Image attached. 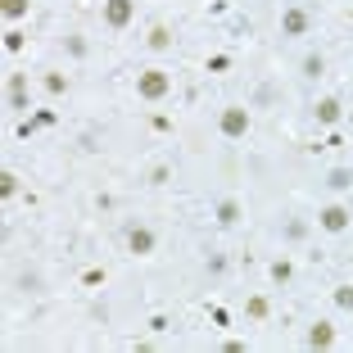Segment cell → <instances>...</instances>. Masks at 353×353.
<instances>
[{"label": "cell", "instance_id": "2e32d148", "mask_svg": "<svg viewBox=\"0 0 353 353\" xmlns=\"http://www.w3.org/2000/svg\"><path fill=\"white\" fill-rule=\"evenodd\" d=\"M326 73V59H321V54H308V59H303V77H321Z\"/></svg>", "mask_w": 353, "mask_h": 353}, {"label": "cell", "instance_id": "52a82bcc", "mask_svg": "<svg viewBox=\"0 0 353 353\" xmlns=\"http://www.w3.org/2000/svg\"><path fill=\"white\" fill-rule=\"evenodd\" d=\"M312 114H317L321 127H335V122H340V114H344V105L335 96H326V100H317V109H312Z\"/></svg>", "mask_w": 353, "mask_h": 353}, {"label": "cell", "instance_id": "277c9868", "mask_svg": "<svg viewBox=\"0 0 353 353\" xmlns=\"http://www.w3.org/2000/svg\"><path fill=\"white\" fill-rule=\"evenodd\" d=\"M308 28H312V19H308L303 5H290V10L281 14V36H308Z\"/></svg>", "mask_w": 353, "mask_h": 353}, {"label": "cell", "instance_id": "3957f363", "mask_svg": "<svg viewBox=\"0 0 353 353\" xmlns=\"http://www.w3.org/2000/svg\"><path fill=\"white\" fill-rule=\"evenodd\" d=\"M349 222H353V208H349V204H321V213H317V226H321V231L340 235V231H349Z\"/></svg>", "mask_w": 353, "mask_h": 353}, {"label": "cell", "instance_id": "7402d4cb", "mask_svg": "<svg viewBox=\"0 0 353 353\" xmlns=\"http://www.w3.org/2000/svg\"><path fill=\"white\" fill-rule=\"evenodd\" d=\"M36 127H54V109H36Z\"/></svg>", "mask_w": 353, "mask_h": 353}, {"label": "cell", "instance_id": "8fae6325", "mask_svg": "<svg viewBox=\"0 0 353 353\" xmlns=\"http://www.w3.org/2000/svg\"><path fill=\"white\" fill-rule=\"evenodd\" d=\"M326 186L331 191H353V168H331L326 172Z\"/></svg>", "mask_w": 353, "mask_h": 353}, {"label": "cell", "instance_id": "ba28073f", "mask_svg": "<svg viewBox=\"0 0 353 353\" xmlns=\"http://www.w3.org/2000/svg\"><path fill=\"white\" fill-rule=\"evenodd\" d=\"M335 344V326L331 321H312L308 326V349H331Z\"/></svg>", "mask_w": 353, "mask_h": 353}, {"label": "cell", "instance_id": "ac0fdd59", "mask_svg": "<svg viewBox=\"0 0 353 353\" xmlns=\"http://www.w3.org/2000/svg\"><path fill=\"white\" fill-rule=\"evenodd\" d=\"M64 45H68V54H73V59H82V54H86V36H64Z\"/></svg>", "mask_w": 353, "mask_h": 353}, {"label": "cell", "instance_id": "8992f818", "mask_svg": "<svg viewBox=\"0 0 353 353\" xmlns=\"http://www.w3.org/2000/svg\"><path fill=\"white\" fill-rule=\"evenodd\" d=\"M154 245H159V235H154L150 226H131V231H127V249H131L136 258H150Z\"/></svg>", "mask_w": 353, "mask_h": 353}, {"label": "cell", "instance_id": "6da1fadb", "mask_svg": "<svg viewBox=\"0 0 353 353\" xmlns=\"http://www.w3.org/2000/svg\"><path fill=\"white\" fill-rule=\"evenodd\" d=\"M249 127H254V118H249L245 105H226L222 114H217V131H222L226 140H245Z\"/></svg>", "mask_w": 353, "mask_h": 353}, {"label": "cell", "instance_id": "30bf717a", "mask_svg": "<svg viewBox=\"0 0 353 353\" xmlns=\"http://www.w3.org/2000/svg\"><path fill=\"white\" fill-rule=\"evenodd\" d=\"M28 10H32V0H0V14H5L10 23L28 19Z\"/></svg>", "mask_w": 353, "mask_h": 353}, {"label": "cell", "instance_id": "7c38bea8", "mask_svg": "<svg viewBox=\"0 0 353 353\" xmlns=\"http://www.w3.org/2000/svg\"><path fill=\"white\" fill-rule=\"evenodd\" d=\"M145 45H150V50H172V32H168V28H150Z\"/></svg>", "mask_w": 353, "mask_h": 353}, {"label": "cell", "instance_id": "d6986e66", "mask_svg": "<svg viewBox=\"0 0 353 353\" xmlns=\"http://www.w3.org/2000/svg\"><path fill=\"white\" fill-rule=\"evenodd\" d=\"M245 312H249V317H268V299H263V295H254V299L245 303Z\"/></svg>", "mask_w": 353, "mask_h": 353}, {"label": "cell", "instance_id": "7a4b0ae2", "mask_svg": "<svg viewBox=\"0 0 353 353\" xmlns=\"http://www.w3.org/2000/svg\"><path fill=\"white\" fill-rule=\"evenodd\" d=\"M172 91V73H163V68H145V73H136V96L140 100H163Z\"/></svg>", "mask_w": 353, "mask_h": 353}, {"label": "cell", "instance_id": "4fadbf2b", "mask_svg": "<svg viewBox=\"0 0 353 353\" xmlns=\"http://www.w3.org/2000/svg\"><path fill=\"white\" fill-rule=\"evenodd\" d=\"M331 299H335V308H340V312H353V286H335Z\"/></svg>", "mask_w": 353, "mask_h": 353}, {"label": "cell", "instance_id": "e0dca14e", "mask_svg": "<svg viewBox=\"0 0 353 353\" xmlns=\"http://www.w3.org/2000/svg\"><path fill=\"white\" fill-rule=\"evenodd\" d=\"M290 277H295V268H290L286 258H281V263H272V281H277V286H286Z\"/></svg>", "mask_w": 353, "mask_h": 353}, {"label": "cell", "instance_id": "5bb4252c", "mask_svg": "<svg viewBox=\"0 0 353 353\" xmlns=\"http://www.w3.org/2000/svg\"><path fill=\"white\" fill-rule=\"evenodd\" d=\"M45 91H50V96H68V77L64 73H45Z\"/></svg>", "mask_w": 353, "mask_h": 353}, {"label": "cell", "instance_id": "44dd1931", "mask_svg": "<svg viewBox=\"0 0 353 353\" xmlns=\"http://www.w3.org/2000/svg\"><path fill=\"white\" fill-rule=\"evenodd\" d=\"M5 50L19 54V50H23V32H14V28H10V32H5Z\"/></svg>", "mask_w": 353, "mask_h": 353}, {"label": "cell", "instance_id": "5b68a950", "mask_svg": "<svg viewBox=\"0 0 353 353\" xmlns=\"http://www.w3.org/2000/svg\"><path fill=\"white\" fill-rule=\"evenodd\" d=\"M131 14H136V0H105V23L109 28H127L131 23Z\"/></svg>", "mask_w": 353, "mask_h": 353}, {"label": "cell", "instance_id": "cb8c5ba5", "mask_svg": "<svg viewBox=\"0 0 353 353\" xmlns=\"http://www.w3.org/2000/svg\"><path fill=\"white\" fill-rule=\"evenodd\" d=\"M82 281H86V286H100V281H105V272L91 268V272H82Z\"/></svg>", "mask_w": 353, "mask_h": 353}, {"label": "cell", "instance_id": "603a6c76", "mask_svg": "<svg viewBox=\"0 0 353 353\" xmlns=\"http://www.w3.org/2000/svg\"><path fill=\"white\" fill-rule=\"evenodd\" d=\"M168 177H172V172H168V168H163V163H159V168L150 172V186H168Z\"/></svg>", "mask_w": 353, "mask_h": 353}, {"label": "cell", "instance_id": "9c48e42d", "mask_svg": "<svg viewBox=\"0 0 353 353\" xmlns=\"http://www.w3.org/2000/svg\"><path fill=\"white\" fill-rule=\"evenodd\" d=\"M213 217H217L222 226H235V222H240V204H235V200H217Z\"/></svg>", "mask_w": 353, "mask_h": 353}, {"label": "cell", "instance_id": "ffe728a7", "mask_svg": "<svg viewBox=\"0 0 353 353\" xmlns=\"http://www.w3.org/2000/svg\"><path fill=\"white\" fill-rule=\"evenodd\" d=\"M286 235H290V240H303V235H308V222H299V217L286 222Z\"/></svg>", "mask_w": 353, "mask_h": 353}, {"label": "cell", "instance_id": "9a60e30c", "mask_svg": "<svg viewBox=\"0 0 353 353\" xmlns=\"http://www.w3.org/2000/svg\"><path fill=\"white\" fill-rule=\"evenodd\" d=\"M19 195V177L14 172H0V200H14Z\"/></svg>", "mask_w": 353, "mask_h": 353}]
</instances>
